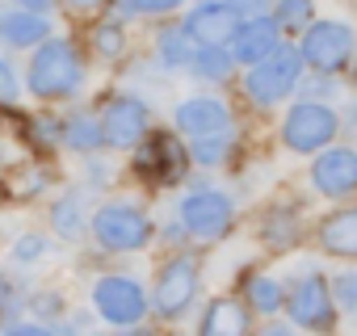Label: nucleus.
Wrapping results in <instances>:
<instances>
[{
  "instance_id": "33",
  "label": "nucleus",
  "mask_w": 357,
  "mask_h": 336,
  "mask_svg": "<svg viewBox=\"0 0 357 336\" xmlns=\"http://www.w3.org/2000/svg\"><path fill=\"white\" fill-rule=\"evenodd\" d=\"M22 303H17V290H13V277L0 269V319H9L13 311H17Z\"/></svg>"
},
{
  "instance_id": "23",
  "label": "nucleus",
  "mask_w": 357,
  "mask_h": 336,
  "mask_svg": "<svg viewBox=\"0 0 357 336\" xmlns=\"http://www.w3.org/2000/svg\"><path fill=\"white\" fill-rule=\"evenodd\" d=\"M244 303L248 311H261V315H278L286 307V286L269 273H252L248 286H244Z\"/></svg>"
},
{
  "instance_id": "13",
  "label": "nucleus",
  "mask_w": 357,
  "mask_h": 336,
  "mask_svg": "<svg viewBox=\"0 0 357 336\" xmlns=\"http://www.w3.org/2000/svg\"><path fill=\"white\" fill-rule=\"evenodd\" d=\"M240 22H244V17H240V9L231 5V0H202V5H194V9L185 13L181 26L190 30V38H194L198 47H227Z\"/></svg>"
},
{
  "instance_id": "19",
  "label": "nucleus",
  "mask_w": 357,
  "mask_h": 336,
  "mask_svg": "<svg viewBox=\"0 0 357 336\" xmlns=\"http://www.w3.org/2000/svg\"><path fill=\"white\" fill-rule=\"evenodd\" d=\"M47 190H51V168L43 164H17L0 173V198L5 202H34Z\"/></svg>"
},
{
  "instance_id": "40",
  "label": "nucleus",
  "mask_w": 357,
  "mask_h": 336,
  "mask_svg": "<svg viewBox=\"0 0 357 336\" xmlns=\"http://www.w3.org/2000/svg\"><path fill=\"white\" fill-rule=\"evenodd\" d=\"M118 336H151V332H147V328H122Z\"/></svg>"
},
{
  "instance_id": "38",
  "label": "nucleus",
  "mask_w": 357,
  "mask_h": 336,
  "mask_svg": "<svg viewBox=\"0 0 357 336\" xmlns=\"http://www.w3.org/2000/svg\"><path fill=\"white\" fill-rule=\"evenodd\" d=\"M340 126H349V135L357 139V101H353V105H349V109L340 114Z\"/></svg>"
},
{
  "instance_id": "12",
  "label": "nucleus",
  "mask_w": 357,
  "mask_h": 336,
  "mask_svg": "<svg viewBox=\"0 0 357 336\" xmlns=\"http://www.w3.org/2000/svg\"><path fill=\"white\" fill-rule=\"evenodd\" d=\"M311 185L324 198H349L357 194V151L353 147H324L311 160Z\"/></svg>"
},
{
  "instance_id": "30",
  "label": "nucleus",
  "mask_w": 357,
  "mask_h": 336,
  "mask_svg": "<svg viewBox=\"0 0 357 336\" xmlns=\"http://www.w3.org/2000/svg\"><path fill=\"white\" fill-rule=\"evenodd\" d=\"M185 0H122V17H155V13H176Z\"/></svg>"
},
{
  "instance_id": "16",
  "label": "nucleus",
  "mask_w": 357,
  "mask_h": 336,
  "mask_svg": "<svg viewBox=\"0 0 357 336\" xmlns=\"http://www.w3.org/2000/svg\"><path fill=\"white\" fill-rule=\"evenodd\" d=\"M194 336H252V315H248V303H236V298H211L202 319H198V332Z\"/></svg>"
},
{
  "instance_id": "1",
  "label": "nucleus",
  "mask_w": 357,
  "mask_h": 336,
  "mask_svg": "<svg viewBox=\"0 0 357 336\" xmlns=\"http://www.w3.org/2000/svg\"><path fill=\"white\" fill-rule=\"evenodd\" d=\"M84 59L76 51V43L68 38H47L43 47H34L30 63H26V89L38 101H72L84 89Z\"/></svg>"
},
{
  "instance_id": "31",
  "label": "nucleus",
  "mask_w": 357,
  "mask_h": 336,
  "mask_svg": "<svg viewBox=\"0 0 357 336\" xmlns=\"http://www.w3.org/2000/svg\"><path fill=\"white\" fill-rule=\"evenodd\" d=\"M332 298H336V311L357 315V277H353V273H340V277L332 282Z\"/></svg>"
},
{
  "instance_id": "32",
  "label": "nucleus",
  "mask_w": 357,
  "mask_h": 336,
  "mask_svg": "<svg viewBox=\"0 0 357 336\" xmlns=\"http://www.w3.org/2000/svg\"><path fill=\"white\" fill-rule=\"evenodd\" d=\"M17 97H22V80H17L13 63L0 55V109H5V105H17Z\"/></svg>"
},
{
  "instance_id": "37",
  "label": "nucleus",
  "mask_w": 357,
  "mask_h": 336,
  "mask_svg": "<svg viewBox=\"0 0 357 336\" xmlns=\"http://www.w3.org/2000/svg\"><path fill=\"white\" fill-rule=\"evenodd\" d=\"M63 5H68L72 13H89V9H101V5H109V0H63Z\"/></svg>"
},
{
  "instance_id": "42",
  "label": "nucleus",
  "mask_w": 357,
  "mask_h": 336,
  "mask_svg": "<svg viewBox=\"0 0 357 336\" xmlns=\"http://www.w3.org/2000/svg\"><path fill=\"white\" fill-rule=\"evenodd\" d=\"M198 5H202V0H198Z\"/></svg>"
},
{
  "instance_id": "28",
  "label": "nucleus",
  "mask_w": 357,
  "mask_h": 336,
  "mask_svg": "<svg viewBox=\"0 0 357 336\" xmlns=\"http://www.w3.org/2000/svg\"><path fill=\"white\" fill-rule=\"evenodd\" d=\"M93 51H97L101 59H122V55H126V34H122V26H118V22L93 26Z\"/></svg>"
},
{
  "instance_id": "21",
  "label": "nucleus",
  "mask_w": 357,
  "mask_h": 336,
  "mask_svg": "<svg viewBox=\"0 0 357 336\" xmlns=\"http://www.w3.org/2000/svg\"><path fill=\"white\" fill-rule=\"evenodd\" d=\"M101 118L97 114H89V109H72L68 118H63V147L68 151H80V155H93V151H101Z\"/></svg>"
},
{
  "instance_id": "7",
  "label": "nucleus",
  "mask_w": 357,
  "mask_h": 336,
  "mask_svg": "<svg viewBox=\"0 0 357 336\" xmlns=\"http://www.w3.org/2000/svg\"><path fill=\"white\" fill-rule=\"evenodd\" d=\"M198 286H202V269L190 252L181 257H168L155 273V286H151V311L160 319H181L190 315V307L198 303Z\"/></svg>"
},
{
  "instance_id": "34",
  "label": "nucleus",
  "mask_w": 357,
  "mask_h": 336,
  "mask_svg": "<svg viewBox=\"0 0 357 336\" xmlns=\"http://www.w3.org/2000/svg\"><path fill=\"white\" fill-rule=\"evenodd\" d=\"M0 336H59L51 323H38V319H26V323H9Z\"/></svg>"
},
{
  "instance_id": "35",
  "label": "nucleus",
  "mask_w": 357,
  "mask_h": 336,
  "mask_svg": "<svg viewBox=\"0 0 357 336\" xmlns=\"http://www.w3.org/2000/svg\"><path fill=\"white\" fill-rule=\"evenodd\" d=\"M55 5H59V0H17V9H30V13H43V17H47V13H51Z\"/></svg>"
},
{
  "instance_id": "5",
  "label": "nucleus",
  "mask_w": 357,
  "mask_h": 336,
  "mask_svg": "<svg viewBox=\"0 0 357 336\" xmlns=\"http://www.w3.org/2000/svg\"><path fill=\"white\" fill-rule=\"evenodd\" d=\"M176 223H181V231L190 240L215 244V240H223L236 227V202H231V194L211 190V185L190 190L181 202H176Z\"/></svg>"
},
{
  "instance_id": "22",
  "label": "nucleus",
  "mask_w": 357,
  "mask_h": 336,
  "mask_svg": "<svg viewBox=\"0 0 357 336\" xmlns=\"http://www.w3.org/2000/svg\"><path fill=\"white\" fill-rule=\"evenodd\" d=\"M51 227L59 240H80L89 231V206L80 194H63L59 202H51Z\"/></svg>"
},
{
  "instance_id": "2",
  "label": "nucleus",
  "mask_w": 357,
  "mask_h": 336,
  "mask_svg": "<svg viewBox=\"0 0 357 336\" xmlns=\"http://www.w3.org/2000/svg\"><path fill=\"white\" fill-rule=\"evenodd\" d=\"M89 236H93L97 248L122 257V252H143L155 236V223L135 202H101L89 215Z\"/></svg>"
},
{
  "instance_id": "9",
  "label": "nucleus",
  "mask_w": 357,
  "mask_h": 336,
  "mask_svg": "<svg viewBox=\"0 0 357 336\" xmlns=\"http://www.w3.org/2000/svg\"><path fill=\"white\" fill-rule=\"evenodd\" d=\"M135 173L160 190L181 185L190 177V147L168 130H147V139L135 147Z\"/></svg>"
},
{
  "instance_id": "4",
  "label": "nucleus",
  "mask_w": 357,
  "mask_h": 336,
  "mask_svg": "<svg viewBox=\"0 0 357 336\" xmlns=\"http://www.w3.org/2000/svg\"><path fill=\"white\" fill-rule=\"evenodd\" d=\"M294 328L303 332H315V336H328L336 328V298H332V282L319 273V269H303L290 286H286V307Z\"/></svg>"
},
{
  "instance_id": "36",
  "label": "nucleus",
  "mask_w": 357,
  "mask_h": 336,
  "mask_svg": "<svg viewBox=\"0 0 357 336\" xmlns=\"http://www.w3.org/2000/svg\"><path fill=\"white\" fill-rule=\"evenodd\" d=\"M89 181H93V185H105V181H109V164H97V160H93V164H89Z\"/></svg>"
},
{
  "instance_id": "15",
  "label": "nucleus",
  "mask_w": 357,
  "mask_h": 336,
  "mask_svg": "<svg viewBox=\"0 0 357 336\" xmlns=\"http://www.w3.org/2000/svg\"><path fill=\"white\" fill-rule=\"evenodd\" d=\"M172 122L181 135L198 139V135H215V130H231V109L223 97H185L172 109Z\"/></svg>"
},
{
  "instance_id": "14",
  "label": "nucleus",
  "mask_w": 357,
  "mask_h": 336,
  "mask_svg": "<svg viewBox=\"0 0 357 336\" xmlns=\"http://www.w3.org/2000/svg\"><path fill=\"white\" fill-rule=\"evenodd\" d=\"M278 47H282V26L273 22V13H252V17H244V22L236 26L231 43H227L231 59H236V63H244V68H252V63L269 59Z\"/></svg>"
},
{
  "instance_id": "10",
  "label": "nucleus",
  "mask_w": 357,
  "mask_h": 336,
  "mask_svg": "<svg viewBox=\"0 0 357 336\" xmlns=\"http://www.w3.org/2000/svg\"><path fill=\"white\" fill-rule=\"evenodd\" d=\"M357 51V34L349 22H311L298 38V55L315 76H336L340 68H349Z\"/></svg>"
},
{
  "instance_id": "25",
  "label": "nucleus",
  "mask_w": 357,
  "mask_h": 336,
  "mask_svg": "<svg viewBox=\"0 0 357 336\" xmlns=\"http://www.w3.org/2000/svg\"><path fill=\"white\" fill-rule=\"evenodd\" d=\"M231 155V130H215V135H198L190 139V160H198L202 168H215Z\"/></svg>"
},
{
  "instance_id": "6",
  "label": "nucleus",
  "mask_w": 357,
  "mask_h": 336,
  "mask_svg": "<svg viewBox=\"0 0 357 336\" xmlns=\"http://www.w3.org/2000/svg\"><path fill=\"white\" fill-rule=\"evenodd\" d=\"M89 298H93L97 319L109 323V328H139V323L147 319V311H151L147 290H143L135 277H126V273H105V277H97L93 290H89Z\"/></svg>"
},
{
  "instance_id": "24",
  "label": "nucleus",
  "mask_w": 357,
  "mask_h": 336,
  "mask_svg": "<svg viewBox=\"0 0 357 336\" xmlns=\"http://www.w3.org/2000/svg\"><path fill=\"white\" fill-rule=\"evenodd\" d=\"M231 68H236V59H231L227 47H198V55H194V63H190V72H194L198 80H211V84L227 80Z\"/></svg>"
},
{
  "instance_id": "27",
  "label": "nucleus",
  "mask_w": 357,
  "mask_h": 336,
  "mask_svg": "<svg viewBox=\"0 0 357 336\" xmlns=\"http://www.w3.org/2000/svg\"><path fill=\"white\" fill-rule=\"evenodd\" d=\"M261 236H265V244H273V248H290V244L298 240V219H294L290 211H269L265 223H261Z\"/></svg>"
},
{
  "instance_id": "26",
  "label": "nucleus",
  "mask_w": 357,
  "mask_h": 336,
  "mask_svg": "<svg viewBox=\"0 0 357 336\" xmlns=\"http://www.w3.org/2000/svg\"><path fill=\"white\" fill-rule=\"evenodd\" d=\"M273 22L282 26V34H303L315 22V0H278Z\"/></svg>"
},
{
  "instance_id": "41",
  "label": "nucleus",
  "mask_w": 357,
  "mask_h": 336,
  "mask_svg": "<svg viewBox=\"0 0 357 336\" xmlns=\"http://www.w3.org/2000/svg\"><path fill=\"white\" fill-rule=\"evenodd\" d=\"M353 84H357V68H353Z\"/></svg>"
},
{
  "instance_id": "8",
  "label": "nucleus",
  "mask_w": 357,
  "mask_h": 336,
  "mask_svg": "<svg viewBox=\"0 0 357 336\" xmlns=\"http://www.w3.org/2000/svg\"><path fill=\"white\" fill-rule=\"evenodd\" d=\"M336 135H340V114L324 101H294L282 118V143L298 155H315L332 147Z\"/></svg>"
},
{
  "instance_id": "29",
  "label": "nucleus",
  "mask_w": 357,
  "mask_h": 336,
  "mask_svg": "<svg viewBox=\"0 0 357 336\" xmlns=\"http://www.w3.org/2000/svg\"><path fill=\"white\" fill-rule=\"evenodd\" d=\"M47 252H51V240L38 236V231H26V236L13 244V261H17V265H38Z\"/></svg>"
},
{
  "instance_id": "11",
  "label": "nucleus",
  "mask_w": 357,
  "mask_h": 336,
  "mask_svg": "<svg viewBox=\"0 0 357 336\" xmlns=\"http://www.w3.org/2000/svg\"><path fill=\"white\" fill-rule=\"evenodd\" d=\"M97 118H101V139H105V147H118V151H135V147L147 139V130H151V109H147V101L135 97V93L109 97Z\"/></svg>"
},
{
  "instance_id": "3",
  "label": "nucleus",
  "mask_w": 357,
  "mask_h": 336,
  "mask_svg": "<svg viewBox=\"0 0 357 336\" xmlns=\"http://www.w3.org/2000/svg\"><path fill=\"white\" fill-rule=\"evenodd\" d=\"M298 84H303V55H298V47H278L269 59L252 63L248 76H244V93L261 109H273V105L290 101L298 93Z\"/></svg>"
},
{
  "instance_id": "18",
  "label": "nucleus",
  "mask_w": 357,
  "mask_h": 336,
  "mask_svg": "<svg viewBox=\"0 0 357 336\" xmlns=\"http://www.w3.org/2000/svg\"><path fill=\"white\" fill-rule=\"evenodd\" d=\"M319 248L328 257H340V261H357V206H344V211H332L319 231H315Z\"/></svg>"
},
{
  "instance_id": "20",
  "label": "nucleus",
  "mask_w": 357,
  "mask_h": 336,
  "mask_svg": "<svg viewBox=\"0 0 357 336\" xmlns=\"http://www.w3.org/2000/svg\"><path fill=\"white\" fill-rule=\"evenodd\" d=\"M194 55H198V43L190 38L185 26H168V30L155 34V59H160L164 72H181V68H190Z\"/></svg>"
},
{
  "instance_id": "17",
  "label": "nucleus",
  "mask_w": 357,
  "mask_h": 336,
  "mask_svg": "<svg viewBox=\"0 0 357 336\" xmlns=\"http://www.w3.org/2000/svg\"><path fill=\"white\" fill-rule=\"evenodd\" d=\"M51 38V22L43 13L30 9H13V13H0V43L9 51H34Z\"/></svg>"
},
{
  "instance_id": "39",
  "label": "nucleus",
  "mask_w": 357,
  "mask_h": 336,
  "mask_svg": "<svg viewBox=\"0 0 357 336\" xmlns=\"http://www.w3.org/2000/svg\"><path fill=\"white\" fill-rule=\"evenodd\" d=\"M261 336H294V328H286V323H273V328H265Z\"/></svg>"
}]
</instances>
